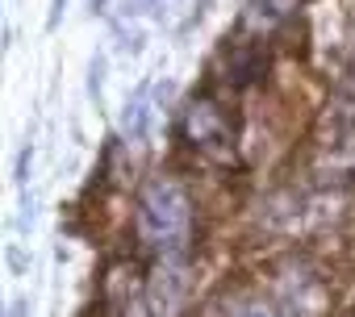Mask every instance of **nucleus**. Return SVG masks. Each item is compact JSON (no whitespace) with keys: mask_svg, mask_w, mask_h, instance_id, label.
Instances as JSON below:
<instances>
[{"mask_svg":"<svg viewBox=\"0 0 355 317\" xmlns=\"http://www.w3.org/2000/svg\"><path fill=\"white\" fill-rule=\"evenodd\" d=\"M63 5H67V0H51V26L63 17Z\"/></svg>","mask_w":355,"mask_h":317,"instance_id":"10","label":"nucleus"},{"mask_svg":"<svg viewBox=\"0 0 355 317\" xmlns=\"http://www.w3.org/2000/svg\"><path fill=\"white\" fill-rule=\"evenodd\" d=\"M150 5H159V0H125V9H150Z\"/></svg>","mask_w":355,"mask_h":317,"instance_id":"11","label":"nucleus"},{"mask_svg":"<svg viewBox=\"0 0 355 317\" xmlns=\"http://www.w3.org/2000/svg\"><path fill=\"white\" fill-rule=\"evenodd\" d=\"M343 158H347V167L355 172V129L347 134V146H343Z\"/></svg>","mask_w":355,"mask_h":317,"instance_id":"9","label":"nucleus"},{"mask_svg":"<svg viewBox=\"0 0 355 317\" xmlns=\"http://www.w3.org/2000/svg\"><path fill=\"white\" fill-rule=\"evenodd\" d=\"M180 134H184V142H189L197 154L209 158V163H222V167L239 163L234 125H230L226 109H222L214 96H193V100H189V109H184V117H180Z\"/></svg>","mask_w":355,"mask_h":317,"instance_id":"2","label":"nucleus"},{"mask_svg":"<svg viewBox=\"0 0 355 317\" xmlns=\"http://www.w3.org/2000/svg\"><path fill=\"white\" fill-rule=\"evenodd\" d=\"M226 317H284V313L272 309V305H239V309H230Z\"/></svg>","mask_w":355,"mask_h":317,"instance_id":"8","label":"nucleus"},{"mask_svg":"<svg viewBox=\"0 0 355 317\" xmlns=\"http://www.w3.org/2000/svg\"><path fill=\"white\" fill-rule=\"evenodd\" d=\"M301 5H305V0H247L251 17H259V21H280V17L297 13Z\"/></svg>","mask_w":355,"mask_h":317,"instance_id":"7","label":"nucleus"},{"mask_svg":"<svg viewBox=\"0 0 355 317\" xmlns=\"http://www.w3.org/2000/svg\"><path fill=\"white\" fill-rule=\"evenodd\" d=\"M222 59L230 63V75H234V84H247V80H255L259 71H263V55L247 42V38H226V46H222Z\"/></svg>","mask_w":355,"mask_h":317,"instance_id":"5","label":"nucleus"},{"mask_svg":"<svg viewBox=\"0 0 355 317\" xmlns=\"http://www.w3.org/2000/svg\"><path fill=\"white\" fill-rule=\"evenodd\" d=\"M138 238L159 255H189L193 246V201L171 176H150L138 192Z\"/></svg>","mask_w":355,"mask_h":317,"instance_id":"1","label":"nucleus"},{"mask_svg":"<svg viewBox=\"0 0 355 317\" xmlns=\"http://www.w3.org/2000/svg\"><path fill=\"white\" fill-rule=\"evenodd\" d=\"M9 317H26V300H13L9 305Z\"/></svg>","mask_w":355,"mask_h":317,"instance_id":"12","label":"nucleus"},{"mask_svg":"<svg viewBox=\"0 0 355 317\" xmlns=\"http://www.w3.org/2000/svg\"><path fill=\"white\" fill-rule=\"evenodd\" d=\"M146 125H150V84H138L134 96L125 100V113H121V129L130 142H142L146 138Z\"/></svg>","mask_w":355,"mask_h":317,"instance_id":"6","label":"nucleus"},{"mask_svg":"<svg viewBox=\"0 0 355 317\" xmlns=\"http://www.w3.org/2000/svg\"><path fill=\"white\" fill-rule=\"evenodd\" d=\"M276 300L284 317H326L330 309V292L313 271H288L276 284Z\"/></svg>","mask_w":355,"mask_h":317,"instance_id":"4","label":"nucleus"},{"mask_svg":"<svg viewBox=\"0 0 355 317\" xmlns=\"http://www.w3.org/2000/svg\"><path fill=\"white\" fill-rule=\"evenodd\" d=\"M193 292V275H189V255H159L146 280V305L150 317H180L184 300Z\"/></svg>","mask_w":355,"mask_h":317,"instance_id":"3","label":"nucleus"}]
</instances>
